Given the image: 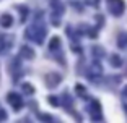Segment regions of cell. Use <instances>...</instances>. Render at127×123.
<instances>
[{
  "instance_id": "cell-4",
  "label": "cell",
  "mask_w": 127,
  "mask_h": 123,
  "mask_svg": "<svg viewBox=\"0 0 127 123\" xmlns=\"http://www.w3.org/2000/svg\"><path fill=\"white\" fill-rule=\"evenodd\" d=\"M59 83H60L59 75H47L46 76V84H47L49 88H54V86H57Z\"/></svg>"
},
{
  "instance_id": "cell-6",
  "label": "cell",
  "mask_w": 127,
  "mask_h": 123,
  "mask_svg": "<svg viewBox=\"0 0 127 123\" xmlns=\"http://www.w3.org/2000/svg\"><path fill=\"white\" fill-rule=\"evenodd\" d=\"M21 55L25 57V58H33V57H34V53H33V50H31V49L23 47V49H21Z\"/></svg>"
},
{
  "instance_id": "cell-2",
  "label": "cell",
  "mask_w": 127,
  "mask_h": 123,
  "mask_svg": "<svg viewBox=\"0 0 127 123\" xmlns=\"http://www.w3.org/2000/svg\"><path fill=\"white\" fill-rule=\"evenodd\" d=\"M108 7H109V11H111L112 15H122L124 8H126V5H124L122 0H108Z\"/></svg>"
},
{
  "instance_id": "cell-3",
  "label": "cell",
  "mask_w": 127,
  "mask_h": 123,
  "mask_svg": "<svg viewBox=\"0 0 127 123\" xmlns=\"http://www.w3.org/2000/svg\"><path fill=\"white\" fill-rule=\"evenodd\" d=\"M7 101L10 102V105H11L13 108H15V110H20V108L23 107V101H21V97H20L16 92H10V94L7 96Z\"/></svg>"
},
{
  "instance_id": "cell-5",
  "label": "cell",
  "mask_w": 127,
  "mask_h": 123,
  "mask_svg": "<svg viewBox=\"0 0 127 123\" xmlns=\"http://www.w3.org/2000/svg\"><path fill=\"white\" fill-rule=\"evenodd\" d=\"M0 23H2V26H3V28H10L11 24H13V16H11V15H3L2 19H0Z\"/></svg>"
},
{
  "instance_id": "cell-13",
  "label": "cell",
  "mask_w": 127,
  "mask_h": 123,
  "mask_svg": "<svg viewBox=\"0 0 127 123\" xmlns=\"http://www.w3.org/2000/svg\"><path fill=\"white\" fill-rule=\"evenodd\" d=\"M86 2H88L90 5H96L98 3V0H86Z\"/></svg>"
},
{
  "instance_id": "cell-11",
  "label": "cell",
  "mask_w": 127,
  "mask_h": 123,
  "mask_svg": "<svg viewBox=\"0 0 127 123\" xmlns=\"http://www.w3.org/2000/svg\"><path fill=\"white\" fill-rule=\"evenodd\" d=\"M5 118H7V113H5L3 108H0V122H2V120H5Z\"/></svg>"
},
{
  "instance_id": "cell-7",
  "label": "cell",
  "mask_w": 127,
  "mask_h": 123,
  "mask_svg": "<svg viewBox=\"0 0 127 123\" xmlns=\"http://www.w3.org/2000/svg\"><path fill=\"white\" fill-rule=\"evenodd\" d=\"M59 45H60V39L59 37H52L51 39V44H49V49H51V50H56Z\"/></svg>"
},
{
  "instance_id": "cell-12",
  "label": "cell",
  "mask_w": 127,
  "mask_h": 123,
  "mask_svg": "<svg viewBox=\"0 0 127 123\" xmlns=\"http://www.w3.org/2000/svg\"><path fill=\"white\" fill-rule=\"evenodd\" d=\"M83 89H85V88H83V86H77V92H78V94H83V92H85V91H83Z\"/></svg>"
},
{
  "instance_id": "cell-8",
  "label": "cell",
  "mask_w": 127,
  "mask_h": 123,
  "mask_svg": "<svg viewBox=\"0 0 127 123\" xmlns=\"http://www.w3.org/2000/svg\"><path fill=\"white\" fill-rule=\"evenodd\" d=\"M23 89H25V92H28V94H33V92H34L33 86L28 84V83H25V84H23Z\"/></svg>"
},
{
  "instance_id": "cell-9",
  "label": "cell",
  "mask_w": 127,
  "mask_h": 123,
  "mask_svg": "<svg viewBox=\"0 0 127 123\" xmlns=\"http://www.w3.org/2000/svg\"><path fill=\"white\" fill-rule=\"evenodd\" d=\"M112 65H114V67H119L121 65V58L119 57H116V55L112 57Z\"/></svg>"
},
{
  "instance_id": "cell-10",
  "label": "cell",
  "mask_w": 127,
  "mask_h": 123,
  "mask_svg": "<svg viewBox=\"0 0 127 123\" xmlns=\"http://www.w3.org/2000/svg\"><path fill=\"white\" fill-rule=\"evenodd\" d=\"M49 102H51V105H59V101H57V97H54V96L49 97Z\"/></svg>"
},
{
  "instance_id": "cell-1",
  "label": "cell",
  "mask_w": 127,
  "mask_h": 123,
  "mask_svg": "<svg viewBox=\"0 0 127 123\" xmlns=\"http://www.w3.org/2000/svg\"><path fill=\"white\" fill-rule=\"evenodd\" d=\"M26 36H28V39L34 41L36 44H42L44 36H46V26H44V21H42L41 15H37L34 18V21L31 23V26L26 31Z\"/></svg>"
}]
</instances>
